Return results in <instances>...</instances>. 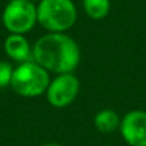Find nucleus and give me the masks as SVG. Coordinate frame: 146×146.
Returning a JSON list of instances; mask_svg holds the SVG:
<instances>
[{
    "instance_id": "1",
    "label": "nucleus",
    "mask_w": 146,
    "mask_h": 146,
    "mask_svg": "<svg viewBox=\"0 0 146 146\" xmlns=\"http://www.w3.org/2000/svg\"><path fill=\"white\" fill-rule=\"evenodd\" d=\"M33 62L49 73H73L81 62L78 44L66 32H48L32 46Z\"/></svg>"
},
{
    "instance_id": "2",
    "label": "nucleus",
    "mask_w": 146,
    "mask_h": 146,
    "mask_svg": "<svg viewBox=\"0 0 146 146\" xmlns=\"http://www.w3.org/2000/svg\"><path fill=\"white\" fill-rule=\"evenodd\" d=\"M77 21V9L72 0H40L37 23L48 32L63 33Z\"/></svg>"
},
{
    "instance_id": "3",
    "label": "nucleus",
    "mask_w": 146,
    "mask_h": 146,
    "mask_svg": "<svg viewBox=\"0 0 146 146\" xmlns=\"http://www.w3.org/2000/svg\"><path fill=\"white\" fill-rule=\"evenodd\" d=\"M50 74L36 62L21 63L13 71L10 87L23 98H36L46 92L50 83Z\"/></svg>"
},
{
    "instance_id": "4",
    "label": "nucleus",
    "mask_w": 146,
    "mask_h": 146,
    "mask_svg": "<svg viewBox=\"0 0 146 146\" xmlns=\"http://www.w3.org/2000/svg\"><path fill=\"white\" fill-rule=\"evenodd\" d=\"M1 19L9 33L25 35L37 23V5L30 0H10L3 10Z\"/></svg>"
},
{
    "instance_id": "5",
    "label": "nucleus",
    "mask_w": 146,
    "mask_h": 146,
    "mask_svg": "<svg viewBox=\"0 0 146 146\" xmlns=\"http://www.w3.org/2000/svg\"><path fill=\"white\" fill-rule=\"evenodd\" d=\"M80 92V81L73 73L56 74L46 90V99L54 108H66L76 100Z\"/></svg>"
},
{
    "instance_id": "6",
    "label": "nucleus",
    "mask_w": 146,
    "mask_h": 146,
    "mask_svg": "<svg viewBox=\"0 0 146 146\" xmlns=\"http://www.w3.org/2000/svg\"><path fill=\"white\" fill-rule=\"evenodd\" d=\"M122 139L129 146H146V111L131 110L122 117L119 126Z\"/></svg>"
},
{
    "instance_id": "7",
    "label": "nucleus",
    "mask_w": 146,
    "mask_h": 146,
    "mask_svg": "<svg viewBox=\"0 0 146 146\" xmlns=\"http://www.w3.org/2000/svg\"><path fill=\"white\" fill-rule=\"evenodd\" d=\"M4 51L12 60L17 62L18 64L33 60L32 46L25 35L9 33L4 41Z\"/></svg>"
},
{
    "instance_id": "8",
    "label": "nucleus",
    "mask_w": 146,
    "mask_h": 146,
    "mask_svg": "<svg viewBox=\"0 0 146 146\" xmlns=\"http://www.w3.org/2000/svg\"><path fill=\"white\" fill-rule=\"evenodd\" d=\"M122 118L113 109H103L94 117V126L101 133H111L119 129Z\"/></svg>"
},
{
    "instance_id": "9",
    "label": "nucleus",
    "mask_w": 146,
    "mask_h": 146,
    "mask_svg": "<svg viewBox=\"0 0 146 146\" xmlns=\"http://www.w3.org/2000/svg\"><path fill=\"white\" fill-rule=\"evenodd\" d=\"M83 10L91 19H103L109 14L110 0H83Z\"/></svg>"
},
{
    "instance_id": "10",
    "label": "nucleus",
    "mask_w": 146,
    "mask_h": 146,
    "mask_svg": "<svg viewBox=\"0 0 146 146\" xmlns=\"http://www.w3.org/2000/svg\"><path fill=\"white\" fill-rule=\"evenodd\" d=\"M13 71H14V68L12 67V64L8 62L0 60V88L10 86Z\"/></svg>"
},
{
    "instance_id": "11",
    "label": "nucleus",
    "mask_w": 146,
    "mask_h": 146,
    "mask_svg": "<svg viewBox=\"0 0 146 146\" xmlns=\"http://www.w3.org/2000/svg\"><path fill=\"white\" fill-rule=\"evenodd\" d=\"M42 146H62V145L56 144V142H48V144H44Z\"/></svg>"
},
{
    "instance_id": "12",
    "label": "nucleus",
    "mask_w": 146,
    "mask_h": 146,
    "mask_svg": "<svg viewBox=\"0 0 146 146\" xmlns=\"http://www.w3.org/2000/svg\"><path fill=\"white\" fill-rule=\"evenodd\" d=\"M30 1H32V3H36V1H40V0H30Z\"/></svg>"
}]
</instances>
